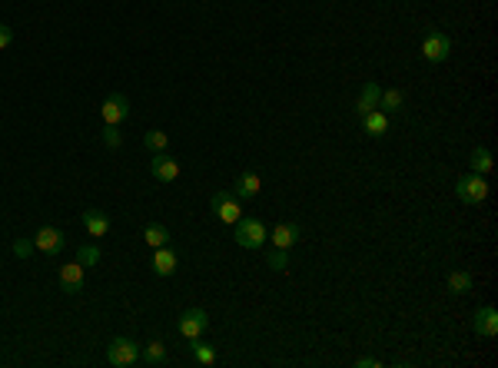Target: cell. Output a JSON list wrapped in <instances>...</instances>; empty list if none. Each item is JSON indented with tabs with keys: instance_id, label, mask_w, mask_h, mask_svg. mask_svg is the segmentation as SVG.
I'll use <instances>...</instances> for the list:
<instances>
[{
	"instance_id": "cell-1",
	"label": "cell",
	"mask_w": 498,
	"mask_h": 368,
	"mask_svg": "<svg viewBox=\"0 0 498 368\" xmlns=\"http://www.w3.org/2000/svg\"><path fill=\"white\" fill-rule=\"evenodd\" d=\"M133 362H140V345L133 342V338H113L110 345H107V365L113 368H126Z\"/></svg>"
},
{
	"instance_id": "cell-2",
	"label": "cell",
	"mask_w": 498,
	"mask_h": 368,
	"mask_svg": "<svg viewBox=\"0 0 498 368\" xmlns=\"http://www.w3.org/2000/svg\"><path fill=\"white\" fill-rule=\"evenodd\" d=\"M455 196L462 199L465 206H478V203H485V196H488V183H485V176H478V173H468L462 176L455 183Z\"/></svg>"
},
{
	"instance_id": "cell-3",
	"label": "cell",
	"mask_w": 498,
	"mask_h": 368,
	"mask_svg": "<svg viewBox=\"0 0 498 368\" xmlns=\"http://www.w3.org/2000/svg\"><path fill=\"white\" fill-rule=\"evenodd\" d=\"M236 242L243 245V249H259L266 245V225L253 216H239V223H236Z\"/></svg>"
},
{
	"instance_id": "cell-4",
	"label": "cell",
	"mask_w": 498,
	"mask_h": 368,
	"mask_svg": "<svg viewBox=\"0 0 498 368\" xmlns=\"http://www.w3.org/2000/svg\"><path fill=\"white\" fill-rule=\"evenodd\" d=\"M448 53H452V37L445 30H428L422 40V57L428 63H442L448 60Z\"/></svg>"
},
{
	"instance_id": "cell-5",
	"label": "cell",
	"mask_w": 498,
	"mask_h": 368,
	"mask_svg": "<svg viewBox=\"0 0 498 368\" xmlns=\"http://www.w3.org/2000/svg\"><path fill=\"white\" fill-rule=\"evenodd\" d=\"M100 116H103V126H120V123L130 116V100H126L123 93H113V96L103 100Z\"/></svg>"
},
{
	"instance_id": "cell-6",
	"label": "cell",
	"mask_w": 498,
	"mask_h": 368,
	"mask_svg": "<svg viewBox=\"0 0 498 368\" xmlns=\"http://www.w3.org/2000/svg\"><path fill=\"white\" fill-rule=\"evenodd\" d=\"M213 213L223 219V223L236 225L239 223V199L233 196V189H220V193H213Z\"/></svg>"
},
{
	"instance_id": "cell-7",
	"label": "cell",
	"mask_w": 498,
	"mask_h": 368,
	"mask_svg": "<svg viewBox=\"0 0 498 368\" xmlns=\"http://www.w3.org/2000/svg\"><path fill=\"white\" fill-rule=\"evenodd\" d=\"M206 328H210V316H206L203 308H186L183 316H180V335L190 338V342L203 335Z\"/></svg>"
},
{
	"instance_id": "cell-8",
	"label": "cell",
	"mask_w": 498,
	"mask_h": 368,
	"mask_svg": "<svg viewBox=\"0 0 498 368\" xmlns=\"http://www.w3.org/2000/svg\"><path fill=\"white\" fill-rule=\"evenodd\" d=\"M150 173H153V179H160V183H173V179H180V163L163 150V153H153Z\"/></svg>"
},
{
	"instance_id": "cell-9",
	"label": "cell",
	"mask_w": 498,
	"mask_h": 368,
	"mask_svg": "<svg viewBox=\"0 0 498 368\" xmlns=\"http://www.w3.org/2000/svg\"><path fill=\"white\" fill-rule=\"evenodd\" d=\"M83 276H87V266H80V262H67V266L60 269V289L67 292V296L83 292Z\"/></svg>"
},
{
	"instance_id": "cell-10",
	"label": "cell",
	"mask_w": 498,
	"mask_h": 368,
	"mask_svg": "<svg viewBox=\"0 0 498 368\" xmlns=\"http://www.w3.org/2000/svg\"><path fill=\"white\" fill-rule=\"evenodd\" d=\"M475 335H482V338H495L498 335V308L495 306H482L475 312Z\"/></svg>"
},
{
	"instance_id": "cell-11",
	"label": "cell",
	"mask_w": 498,
	"mask_h": 368,
	"mask_svg": "<svg viewBox=\"0 0 498 368\" xmlns=\"http://www.w3.org/2000/svg\"><path fill=\"white\" fill-rule=\"evenodd\" d=\"M33 245H37L40 252H47V256H53V252L63 249V233L53 229V225H43V229H37V235H33Z\"/></svg>"
},
{
	"instance_id": "cell-12",
	"label": "cell",
	"mask_w": 498,
	"mask_h": 368,
	"mask_svg": "<svg viewBox=\"0 0 498 368\" xmlns=\"http://www.w3.org/2000/svg\"><path fill=\"white\" fill-rule=\"evenodd\" d=\"M176 266H180V256H176L170 245H160V249L153 252V272H156V276H163V279L173 276Z\"/></svg>"
},
{
	"instance_id": "cell-13",
	"label": "cell",
	"mask_w": 498,
	"mask_h": 368,
	"mask_svg": "<svg viewBox=\"0 0 498 368\" xmlns=\"http://www.w3.org/2000/svg\"><path fill=\"white\" fill-rule=\"evenodd\" d=\"M269 239H273L276 249H293V245L299 242V225L296 223H276L273 233H269Z\"/></svg>"
},
{
	"instance_id": "cell-14",
	"label": "cell",
	"mask_w": 498,
	"mask_h": 368,
	"mask_svg": "<svg viewBox=\"0 0 498 368\" xmlns=\"http://www.w3.org/2000/svg\"><path fill=\"white\" fill-rule=\"evenodd\" d=\"M83 225H87L90 239H103V235L110 233V216L103 213V209H87L83 213Z\"/></svg>"
},
{
	"instance_id": "cell-15",
	"label": "cell",
	"mask_w": 498,
	"mask_h": 368,
	"mask_svg": "<svg viewBox=\"0 0 498 368\" xmlns=\"http://www.w3.org/2000/svg\"><path fill=\"white\" fill-rule=\"evenodd\" d=\"M379 96H382V87H379V83H366V87L359 90V100H356V113H359V116L379 110Z\"/></svg>"
},
{
	"instance_id": "cell-16",
	"label": "cell",
	"mask_w": 498,
	"mask_h": 368,
	"mask_svg": "<svg viewBox=\"0 0 498 368\" xmlns=\"http://www.w3.org/2000/svg\"><path fill=\"white\" fill-rule=\"evenodd\" d=\"M259 186H263V179L256 173H239L236 176V186H233V196L236 199H256V196H259Z\"/></svg>"
},
{
	"instance_id": "cell-17",
	"label": "cell",
	"mask_w": 498,
	"mask_h": 368,
	"mask_svg": "<svg viewBox=\"0 0 498 368\" xmlns=\"http://www.w3.org/2000/svg\"><path fill=\"white\" fill-rule=\"evenodd\" d=\"M362 130H366L369 136H386L389 133V113H382V110H372V113H366L362 116Z\"/></svg>"
},
{
	"instance_id": "cell-18",
	"label": "cell",
	"mask_w": 498,
	"mask_h": 368,
	"mask_svg": "<svg viewBox=\"0 0 498 368\" xmlns=\"http://www.w3.org/2000/svg\"><path fill=\"white\" fill-rule=\"evenodd\" d=\"M445 286H448V292H455V296H465V292H472V272H465V269H458V272H448Z\"/></svg>"
},
{
	"instance_id": "cell-19",
	"label": "cell",
	"mask_w": 498,
	"mask_h": 368,
	"mask_svg": "<svg viewBox=\"0 0 498 368\" xmlns=\"http://www.w3.org/2000/svg\"><path fill=\"white\" fill-rule=\"evenodd\" d=\"M143 239H146V245H153V249H160V245H170V229L160 223H150L146 229H143Z\"/></svg>"
},
{
	"instance_id": "cell-20",
	"label": "cell",
	"mask_w": 498,
	"mask_h": 368,
	"mask_svg": "<svg viewBox=\"0 0 498 368\" xmlns=\"http://www.w3.org/2000/svg\"><path fill=\"white\" fill-rule=\"evenodd\" d=\"M468 163H472V173L485 176L492 166H495V160H492V153H488L485 146H478V150H472V156H468Z\"/></svg>"
},
{
	"instance_id": "cell-21",
	"label": "cell",
	"mask_w": 498,
	"mask_h": 368,
	"mask_svg": "<svg viewBox=\"0 0 498 368\" xmlns=\"http://www.w3.org/2000/svg\"><path fill=\"white\" fill-rule=\"evenodd\" d=\"M190 352H193V362H196V365H213V362H216V348H213V345H206L203 338H193Z\"/></svg>"
},
{
	"instance_id": "cell-22",
	"label": "cell",
	"mask_w": 498,
	"mask_h": 368,
	"mask_svg": "<svg viewBox=\"0 0 498 368\" xmlns=\"http://www.w3.org/2000/svg\"><path fill=\"white\" fill-rule=\"evenodd\" d=\"M402 103H406L402 90H382V96H379V110L382 113H399L402 110Z\"/></svg>"
},
{
	"instance_id": "cell-23",
	"label": "cell",
	"mask_w": 498,
	"mask_h": 368,
	"mask_svg": "<svg viewBox=\"0 0 498 368\" xmlns=\"http://www.w3.org/2000/svg\"><path fill=\"white\" fill-rule=\"evenodd\" d=\"M166 143H170V136L163 133V130H150V133L143 136V146H146L150 153H163V150H166Z\"/></svg>"
},
{
	"instance_id": "cell-24",
	"label": "cell",
	"mask_w": 498,
	"mask_h": 368,
	"mask_svg": "<svg viewBox=\"0 0 498 368\" xmlns=\"http://www.w3.org/2000/svg\"><path fill=\"white\" fill-rule=\"evenodd\" d=\"M143 362H146V365H160L163 358H166V348H163V342H150V345L143 348Z\"/></svg>"
},
{
	"instance_id": "cell-25",
	"label": "cell",
	"mask_w": 498,
	"mask_h": 368,
	"mask_svg": "<svg viewBox=\"0 0 498 368\" xmlns=\"http://www.w3.org/2000/svg\"><path fill=\"white\" fill-rule=\"evenodd\" d=\"M266 266L276 269V272H283V269H289V249H273L269 256H266Z\"/></svg>"
},
{
	"instance_id": "cell-26",
	"label": "cell",
	"mask_w": 498,
	"mask_h": 368,
	"mask_svg": "<svg viewBox=\"0 0 498 368\" xmlns=\"http://www.w3.org/2000/svg\"><path fill=\"white\" fill-rule=\"evenodd\" d=\"M77 262H80V266H97V262H100V249H97V245H80V252H77Z\"/></svg>"
},
{
	"instance_id": "cell-27",
	"label": "cell",
	"mask_w": 498,
	"mask_h": 368,
	"mask_svg": "<svg viewBox=\"0 0 498 368\" xmlns=\"http://www.w3.org/2000/svg\"><path fill=\"white\" fill-rule=\"evenodd\" d=\"M103 143L110 146V150H117V146L123 143V136H120V130H117V126H103Z\"/></svg>"
},
{
	"instance_id": "cell-28",
	"label": "cell",
	"mask_w": 498,
	"mask_h": 368,
	"mask_svg": "<svg viewBox=\"0 0 498 368\" xmlns=\"http://www.w3.org/2000/svg\"><path fill=\"white\" fill-rule=\"evenodd\" d=\"M33 249H37V245H33V239H17V242H13V256H17V259H27Z\"/></svg>"
},
{
	"instance_id": "cell-29",
	"label": "cell",
	"mask_w": 498,
	"mask_h": 368,
	"mask_svg": "<svg viewBox=\"0 0 498 368\" xmlns=\"http://www.w3.org/2000/svg\"><path fill=\"white\" fill-rule=\"evenodd\" d=\"M11 43H13V30L7 27V23H0V50H7Z\"/></svg>"
},
{
	"instance_id": "cell-30",
	"label": "cell",
	"mask_w": 498,
	"mask_h": 368,
	"mask_svg": "<svg viewBox=\"0 0 498 368\" xmlns=\"http://www.w3.org/2000/svg\"><path fill=\"white\" fill-rule=\"evenodd\" d=\"M356 365H359V368H379L382 362H379V358H369V355H366V358H359Z\"/></svg>"
}]
</instances>
